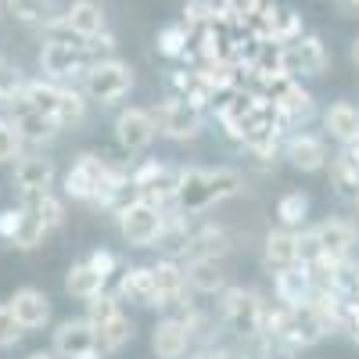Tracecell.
<instances>
[{
	"instance_id": "1",
	"label": "cell",
	"mask_w": 359,
	"mask_h": 359,
	"mask_svg": "<svg viewBox=\"0 0 359 359\" xmlns=\"http://www.w3.org/2000/svg\"><path fill=\"white\" fill-rule=\"evenodd\" d=\"M245 187V176L237 169H184L176 187V205L184 216H198L226 198H237Z\"/></svg>"
},
{
	"instance_id": "2",
	"label": "cell",
	"mask_w": 359,
	"mask_h": 359,
	"mask_svg": "<svg viewBox=\"0 0 359 359\" xmlns=\"http://www.w3.org/2000/svg\"><path fill=\"white\" fill-rule=\"evenodd\" d=\"M126 172L118 169V165H111V162H104L101 155H79L76 158V165L65 172V194L69 198H76V201H104L108 198V191L123 180Z\"/></svg>"
},
{
	"instance_id": "3",
	"label": "cell",
	"mask_w": 359,
	"mask_h": 359,
	"mask_svg": "<svg viewBox=\"0 0 359 359\" xmlns=\"http://www.w3.org/2000/svg\"><path fill=\"white\" fill-rule=\"evenodd\" d=\"M219 313H223L226 331H233L237 338H259L266 327V302L252 287H226Z\"/></svg>"
},
{
	"instance_id": "4",
	"label": "cell",
	"mask_w": 359,
	"mask_h": 359,
	"mask_svg": "<svg viewBox=\"0 0 359 359\" xmlns=\"http://www.w3.org/2000/svg\"><path fill=\"white\" fill-rule=\"evenodd\" d=\"M90 327H94V334H97V348L101 352H118L130 338H133V327H130V316L123 313V302H118L115 294H97V298H90Z\"/></svg>"
},
{
	"instance_id": "5",
	"label": "cell",
	"mask_w": 359,
	"mask_h": 359,
	"mask_svg": "<svg viewBox=\"0 0 359 359\" xmlns=\"http://www.w3.org/2000/svg\"><path fill=\"white\" fill-rule=\"evenodd\" d=\"M83 86H86V97L90 101H101V104H115L118 97L130 94L133 86V69L118 57H108V62H97L83 72Z\"/></svg>"
},
{
	"instance_id": "6",
	"label": "cell",
	"mask_w": 359,
	"mask_h": 359,
	"mask_svg": "<svg viewBox=\"0 0 359 359\" xmlns=\"http://www.w3.org/2000/svg\"><path fill=\"white\" fill-rule=\"evenodd\" d=\"M118 233H123L126 245H133V248H151L155 241H162V233H165L162 205L133 201L130 208L118 212Z\"/></svg>"
},
{
	"instance_id": "7",
	"label": "cell",
	"mask_w": 359,
	"mask_h": 359,
	"mask_svg": "<svg viewBox=\"0 0 359 359\" xmlns=\"http://www.w3.org/2000/svg\"><path fill=\"white\" fill-rule=\"evenodd\" d=\"M155 123H158V133L169 137V140H194L205 126V115L187 97H169V101L158 104Z\"/></svg>"
},
{
	"instance_id": "8",
	"label": "cell",
	"mask_w": 359,
	"mask_h": 359,
	"mask_svg": "<svg viewBox=\"0 0 359 359\" xmlns=\"http://www.w3.org/2000/svg\"><path fill=\"white\" fill-rule=\"evenodd\" d=\"M180 172L184 169H172L165 162H147L133 172V187L140 194V201H151V205H165L176 201V187H180Z\"/></svg>"
},
{
	"instance_id": "9",
	"label": "cell",
	"mask_w": 359,
	"mask_h": 359,
	"mask_svg": "<svg viewBox=\"0 0 359 359\" xmlns=\"http://www.w3.org/2000/svg\"><path fill=\"white\" fill-rule=\"evenodd\" d=\"M155 133H158V123H155V111H147V108H126L115 118V140L130 155L144 151L155 140Z\"/></svg>"
},
{
	"instance_id": "10",
	"label": "cell",
	"mask_w": 359,
	"mask_h": 359,
	"mask_svg": "<svg viewBox=\"0 0 359 359\" xmlns=\"http://www.w3.org/2000/svg\"><path fill=\"white\" fill-rule=\"evenodd\" d=\"M327 65H331V54L320 36H298L294 43H284V76H320Z\"/></svg>"
},
{
	"instance_id": "11",
	"label": "cell",
	"mask_w": 359,
	"mask_h": 359,
	"mask_svg": "<svg viewBox=\"0 0 359 359\" xmlns=\"http://www.w3.org/2000/svg\"><path fill=\"white\" fill-rule=\"evenodd\" d=\"M86 43V40H83ZM83 43H50L43 40V50H40V69L47 79H65V76H76V72H86L90 62H86V50Z\"/></svg>"
},
{
	"instance_id": "12",
	"label": "cell",
	"mask_w": 359,
	"mask_h": 359,
	"mask_svg": "<svg viewBox=\"0 0 359 359\" xmlns=\"http://www.w3.org/2000/svg\"><path fill=\"white\" fill-rule=\"evenodd\" d=\"M57 359H83V355H97V334L90 320H65L62 327L54 331V348Z\"/></svg>"
},
{
	"instance_id": "13",
	"label": "cell",
	"mask_w": 359,
	"mask_h": 359,
	"mask_svg": "<svg viewBox=\"0 0 359 359\" xmlns=\"http://www.w3.org/2000/svg\"><path fill=\"white\" fill-rule=\"evenodd\" d=\"M194 341V331H191V316H165L155 334H151V348L158 359H180Z\"/></svg>"
},
{
	"instance_id": "14",
	"label": "cell",
	"mask_w": 359,
	"mask_h": 359,
	"mask_svg": "<svg viewBox=\"0 0 359 359\" xmlns=\"http://www.w3.org/2000/svg\"><path fill=\"white\" fill-rule=\"evenodd\" d=\"M313 237H316L320 255L331 259V262H345V255H348L352 245H355V230H352V223H345V219H323V223L313 230Z\"/></svg>"
},
{
	"instance_id": "15",
	"label": "cell",
	"mask_w": 359,
	"mask_h": 359,
	"mask_svg": "<svg viewBox=\"0 0 359 359\" xmlns=\"http://www.w3.org/2000/svg\"><path fill=\"white\" fill-rule=\"evenodd\" d=\"M8 306H11V313L18 316V323L25 327V331H36V327H43L50 320V298L40 287H18Z\"/></svg>"
},
{
	"instance_id": "16",
	"label": "cell",
	"mask_w": 359,
	"mask_h": 359,
	"mask_svg": "<svg viewBox=\"0 0 359 359\" xmlns=\"http://www.w3.org/2000/svg\"><path fill=\"white\" fill-rule=\"evenodd\" d=\"M262 259L273 273H284V269L298 266V233L280 226V230H269L266 233V245H262Z\"/></svg>"
},
{
	"instance_id": "17",
	"label": "cell",
	"mask_w": 359,
	"mask_h": 359,
	"mask_svg": "<svg viewBox=\"0 0 359 359\" xmlns=\"http://www.w3.org/2000/svg\"><path fill=\"white\" fill-rule=\"evenodd\" d=\"M54 184V162L43 155H25L15 162V187L18 194H33V191H50Z\"/></svg>"
},
{
	"instance_id": "18",
	"label": "cell",
	"mask_w": 359,
	"mask_h": 359,
	"mask_svg": "<svg viewBox=\"0 0 359 359\" xmlns=\"http://www.w3.org/2000/svg\"><path fill=\"white\" fill-rule=\"evenodd\" d=\"M118 302H133V306H155V277H151V266H133L123 273L115 287Z\"/></svg>"
},
{
	"instance_id": "19",
	"label": "cell",
	"mask_w": 359,
	"mask_h": 359,
	"mask_svg": "<svg viewBox=\"0 0 359 359\" xmlns=\"http://www.w3.org/2000/svg\"><path fill=\"white\" fill-rule=\"evenodd\" d=\"M62 18L69 22V29L79 40H94V36L108 33L104 29V11H101V4H94V0H72Z\"/></svg>"
},
{
	"instance_id": "20",
	"label": "cell",
	"mask_w": 359,
	"mask_h": 359,
	"mask_svg": "<svg viewBox=\"0 0 359 359\" xmlns=\"http://www.w3.org/2000/svg\"><path fill=\"white\" fill-rule=\"evenodd\" d=\"M187 273V287L201 291V294H216V291H226V269L219 259H187L184 266Z\"/></svg>"
},
{
	"instance_id": "21",
	"label": "cell",
	"mask_w": 359,
	"mask_h": 359,
	"mask_svg": "<svg viewBox=\"0 0 359 359\" xmlns=\"http://www.w3.org/2000/svg\"><path fill=\"white\" fill-rule=\"evenodd\" d=\"M151 277H155V306H176L180 298H184V291H187L184 266L165 259V262L151 266Z\"/></svg>"
},
{
	"instance_id": "22",
	"label": "cell",
	"mask_w": 359,
	"mask_h": 359,
	"mask_svg": "<svg viewBox=\"0 0 359 359\" xmlns=\"http://www.w3.org/2000/svg\"><path fill=\"white\" fill-rule=\"evenodd\" d=\"M287 162L302 172H316V169L327 165V147H323L320 137H309V133L291 137L287 140Z\"/></svg>"
},
{
	"instance_id": "23",
	"label": "cell",
	"mask_w": 359,
	"mask_h": 359,
	"mask_svg": "<svg viewBox=\"0 0 359 359\" xmlns=\"http://www.w3.org/2000/svg\"><path fill=\"white\" fill-rule=\"evenodd\" d=\"M57 101H62V86H57L54 79H33V83H25L22 94H18L22 108H33V111L50 115V118L57 111Z\"/></svg>"
},
{
	"instance_id": "24",
	"label": "cell",
	"mask_w": 359,
	"mask_h": 359,
	"mask_svg": "<svg viewBox=\"0 0 359 359\" xmlns=\"http://www.w3.org/2000/svg\"><path fill=\"white\" fill-rule=\"evenodd\" d=\"M273 277H277V298L284 306H298V302H309L313 298V280L302 262L284 269V273H273Z\"/></svg>"
},
{
	"instance_id": "25",
	"label": "cell",
	"mask_w": 359,
	"mask_h": 359,
	"mask_svg": "<svg viewBox=\"0 0 359 359\" xmlns=\"http://www.w3.org/2000/svg\"><path fill=\"white\" fill-rule=\"evenodd\" d=\"M104 284H108V280H104L86 259L76 262V266H69V273H65V291H69L72 298H83V302L104 294Z\"/></svg>"
},
{
	"instance_id": "26",
	"label": "cell",
	"mask_w": 359,
	"mask_h": 359,
	"mask_svg": "<svg viewBox=\"0 0 359 359\" xmlns=\"http://www.w3.org/2000/svg\"><path fill=\"white\" fill-rule=\"evenodd\" d=\"M11 123L18 126L22 140H29V144H43V140H50V137L57 133V123H54L50 115H40V111L22 108V104H18V111H15Z\"/></svg>"
},
{
	"instance_id": "27",
	"label": "cell",
	"mask_w": 359,
	"mask_h": 359,
	"mask_svg": "<svg viewBox=\"0 0 359 359\" xmlns=\"http://www.w3.org/2000/svg\"><path fill=\"white\" fill-rule=\"evenodd\" d=\"M323 123H327V133H331V137H338V140L352 144V140L359 137V108H355V104H348V101H338V104L327 108Z\"/></svg>"
},
{
	"instance_id": "28",
	"label": "cell",
	"mask_w": 359,
	"mask_h": 359,
	"mask_svg": "<svg viewBox=\"0 0 359 359\" xmlns=\"http://www.w3.org/2000/svg\"><path fill=\"white\" fill-rule=\"evenodd\" d=\"M47 223L36 216V212H29L25 205H18V226H15V237H11V245L22 248V252H33L36 245H43V237H47Z\"/></svg>"
},
{
	"instance_id": "29",
	"label": "cell",
	"mask_w": 359,
	"mask_h": 359,
	"mask_svg": "<svg viewBox=\"0 0 359 359\" xmlns=\"http://www.w3.org/2000/svg\"><path fill=\"white\" fill-rule=\"evenodd\" d=\"M4 11H8L15 22H22V25H40V29H43L50 18H57L50 0H4Z\"/></svg>"
},
{
	"instance_id": "30",
	"label": "cell",
	"mask_w": 359,
	"mask_h": 359,
	"mask_svg": "<svg viewBox=\"0 0 359 359\" xmlns=\"http://www.w3.org/2000/svg\"><path fill=\"white\" fill-rule=\"evenodd\" d=\"M86 118V101L79 90H65L62 86V101H57V111H54V123L57 130H69V126H79Z\"/></svg>"
},
{
	"instance_id": "31",
	"label": "cell",
	"mask_w": 359,
	"mask_h": 359,
	"mask_svg": "<svg viewBox=\"0 0 359 359\" xmlns=\"http://www.w3.org/2000/svg\"><path fill=\"white\" fill-rule=\"evenodd\" d=\"M155 43H158V54L162 57H184L187 47H191V29L184 22L165 25V29H158V40Z\"/></svg>"
},
{
	"instance_id": "32",
	"label": "cell",
	"mask_w": 359,
	"mask_h": 359,
	"mask_svg": "<svg viewBox=\"0 0 359 359\" xmlns=\"http://www.w3.org/2000/svg\"><path fill=\"white\" fill-rule=\"evenodd\" d=\"M331 172H334V187H338V191H345V194H355V198H359V158L348 151V147L334 158Z\"/></svg>"
},
{
	"instance_id": "33",
	"label": "cell",
	"mask_w": 359,
	"mask_h": 359,
	"mask_svg": "<svg viewBox=\"0 0 359 359\" xmlns=\"http://www.w3.org/2000/svg\"><path fill=\"white\" fill-rule=\"evenodd\" d=\"M306 212H309V198H306L302 191H291V194H284V198L277 201V216H280V223H284L287 230L302 223Z\"/></svg>"
},
{
	"instance_id": "34",
	"label": "cell",
	"mask_w": 359,
	"mask_h": 359,
	"mask_svg": "<svg viewBox=\"0 0 359 359\" xmlns=\"http://www.w3.org/2000/svg\"><path fill=\"white\" fill-rule=\"evenodd\" d=\"M22 144H25V140H22L18 126L11 123V118H0V165L22 158Z\"/></svg>"
},
{
	"instance_id": "35",
	"label": "cell",
	"mask_w": 359,
	"mask_h": 359,
	"mask_svg": "<svg viewBox=\"0 0 359 359\" xmlns=\"http://www.w3.org/2000/svg\"><path fill=\"white\" fill-rule=\"evenodd\" d=\"M298 36H302V15L298 11H277L273 43H294Z\"/></svg>"
},
{
	"instance_id": "36",
	"label": "cell",
	"mask_w": 359,
	"mask_h": 359,
	"mask_svg": "<svg viewBox=\"0 0 359 359\" xmlns=\"http://www.w3.org/2000/svg\"><path fill=\"white\" fill-rule=\"evenodd\" d=\"M22 334H25V327L18 323V316L11 313V306H8V302H0V348L18 345Z\"/></svg>"
},
{
	"instance_id": "37",
	"label": "cell",
	"mask_w": 359,
	"mask_h": 359,
	"mask_svg": "<svg viewBox=\"0 0 359 359\" xmlns=\"http://www.w3.org/2000/svg\"><path fill=\"white\" fill-rule=\"evenodd\" d=\"M22 86H25V79H22V72L8 62V57H0V101H18V94H22Z\"/></svg>"
},
{
	"instance_id": "38",
	"label": "cell",
	"mask_w": 359,
	"mask_h": 359,
	"mask_svg": "<svg viewBox=\"0 0 359 359\" xmlns=\"http://www.w3.org/2000/svg\"><path fill=\"white\" fill-rule=\"evenodd\" d=\"M86 262H90V266H94V269H97V273H101L104 280H108V277L115 273V266H118V259H115L111 252H94V255H90Z\"/></svg>"
},
{
	"instance_id": "39",
	"label": "cell",
	"mask_w": 359,
	"mask_h": 359,
	"mask_svg": "<svg viewBox=\"0 0 359 359\" xmlns=\"http://www.w3.org/2000/svg\"><path fill=\"white\" fill-rule=\"evenodd\" d=\"M15 226H18V208L0 212V237H4V241H11V237H15Z\"/></svg>"
},
{
	"instance_id": "40",
	"label": "cell",
	"mask_w": 359,
	"mask_h": 359,
	"mask_svg": "<svg viewBox=\"0 0 359 359\" xmlns=\"http://www.w3.org/2000/svg\"><path fill=\"white\" fill-rule=\"evenodd\" d=\"M194 359H245L241 352H230V348H205V352H198Z\"/></svg>"
},
{
	"instance_id": "41",
	"label": "cell",
	"mask_w": 359,
	"mask_h": 359,
	"mask_svg": "<svg viewBox=\"0 0 359 359\" xmlns=\"http://www.w3.org/2000/svg\"><path fill=\"white\" fill-rule=\"evenodd\" d=\"M345 327H348V331H352V341L359 345V302H355V306L348 309V323H345Z\"/></svg>"
},
{
	"instance_id": "42",
	"label": "cell",
	"mask_w": 359,
	"mask_h": 359,
	"mask_svg": "<svg viewBox=\"0 0 359 359\" xmlns=\"http://www.w3.org/2000/svg\"><path fill=\"white\" fill-rule=\"evenodd\" d=\"M334 4H338L341 11H348V15H355V11H359V0H334Z\"/></svg>"
},
{
	"instance_id": "43",
	"label": "cell",
	"mask_w": 359,
	"mask_h": 359,
	"mask_svg": "<svg viewBox=\"0 0 359 359\" xmlns=\"http://www.w3.org/2000/svg\"><path fill=\"white\" fill-rule=\"evenodd\" d=\"M352 62H355V65H359V36H355V40H352Z\"/></svg>"
},
{
	"instance_id": "44",
	"label": "cell",
	"mask_w": 359,
	"mask_h": 359,
	"mask_svg": "<svg viewBox=\"0 0 359 359\" xmlns=\"http://www.w3.org/2000/svg\"><path fill=\"white\" fill-rule=\"evenodd\" d=\"M29 359H57V355H54V352H33Z\"/></svg>"
},
{
	"instance_id": "45",
	"label": "cell",
	"mask_w": 359,
	"mask_h": 359,
	"mask_svg": "<svg viewBox=\"0 0 359 359\" xmlns=\"http://www.w3.org/2000/svg\"><path fill=\"white\" fill-rule=\"evenodd\" d=\"M348 151H352V155H355V158H359V137H355V140H352V144H348Z\"/></svg>"
},
{
	"instance_id": "46",
	"label": "cell",
	"mask_w": 359,
	"mask_h": 359,
	"mask_svg": "<svg viewBox=\"0 0 359 359\" xmlns=\"http://www.w3.org/2000/svg\"><path fill=\"white\" fill-rule=\"evenodd\" d=\"M0 15H4V0H0Z\"/></svg>"
},
{
	"instance_id": "47",
	"label": "cell",
	"mask_w": 359,
	"mask_h": 359,
	"mask_svg": "<svg viewBox=\"0 0 359 359\" xmlns=\"http://www.w3.org/2000/svg\"><path fill=\"white\" fill-rule=\"evenodd\" d=\"M83 359H97V355H83Z\"/></svg>"
},
{
	"instance_id": "48",
	"label": "cell",
	"mask_w": 359,
	"mask_h": 359,
	"mask_svg": "<svg viewBox=\"0 0 359 359\" xmlns=\"http://www.w3.org/2000/svg\"><path fill=\"white\" fill-rule=\"evenodd\" d=\"M355 212H359V198H355Z\"/></svg>"
}]
</instances>
